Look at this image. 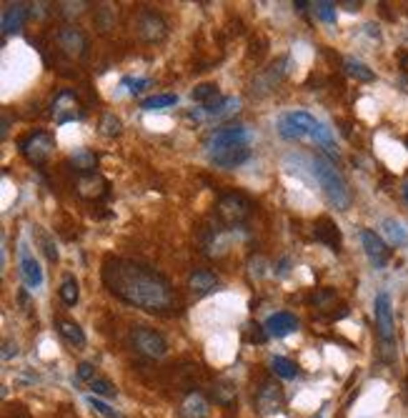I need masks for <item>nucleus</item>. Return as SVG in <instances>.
I'll return each mask as SVG.
<instances>
[{
    "instance_id": "393cba45",
    "label": "nucleus",
    "mask_w": 408,
    "mask_h": 418,
    "mask_svg": "<svg viewBox=\"0 0 408 418\" xmlns=\"http://www.w3.org/2000/svg\"><path fill=\"white\" fill-rule=\"evenodd\" d=\"M343 66H346V73H348L350 78H356V81H361V83H371L373 78H376L371 68L356 58H346L343 60Z\"/></svg>"
},
{
    "instance_id": "473e14b6",
    "label": "nucleus",
    "mask_w": 408,
    "mask_h": 418,
    "mask_svg": "<svg viewBox=\"0 0 408 418\" xmlns=\"http://www.w3.org/2000/svg\"><path fill=\"white\" fill-rule=\"evenodd\" d=\"M90 391H93L95 396H105V398L118 396V389L108 381V378H95V381H90Z\"/></svg>"
},
{
    "instance_id": "2f4dec72",
    "label": "nucleus",
    "mask_w": 408,
    "mask_h": 418,
    "mask_svg": "<svg viewBox=\"0 0 408 418\" xmlns=\"http://www.w3.org/2000/svg\"><path fill=\"white\" fill-rule=\"evenodd\" d=\"M175 103H178V96H173V93H163V96L146 98V101L140 103V108L143 110H161V108H168V105H175Z\"/></svg>"
},
{
    "instance_id": "a18cd8bd",
    "label": "nucleus",
    "mask_w": 408,
    "mask_h": 418,
    "mask_svg": "<svg viewBox=\"0 0 408 418\" xmlns=\"http://www.w3.org/2000/svg\"><path fill=\"white\" fill-rule=\"evenodd\" d=\"M118 418H120V416H118Z\"/></svg>"
},
{
    "instance_id": "dca6fc26",
    "label": "nucleus",
    "mask_w": 408,
    "mask_h": 418,
    "mask_svg": "<svg viewBox=\"0 0 408 418\" xmlns=\"http://www.w3.org/2000/svg\"><path fill=\"white\" fill-rule=\"evenodd\" d=\"M238 105H241V101H238V98H218L216 103L190 110L188 118H193V120H205V118H226V116H233L235 110H238Z\"/></svg>"
},
{
    "instance_id": "4be33fe9",
    "label": "nucleus",
    "mask_w": 408,
    "mask_h": 418,
    "mask_svg": "<svg viewBox=\"0 0 408 418\" xmlns=\"http://www.w3.org/2000/svg\"><path fill=\"white\" fill-rule=\"evenodd\" d=\"M208 416V404L201 393H188L181 404V418H205Z\"/></svg>"
},
{
    "instance_id": "bb28decb",
    "label": "nucleus",
    "mask_w": 408,
    "mask_h": 418,
    "mask_svg": "<svg viewBox=\"0 0 408 418\" xmlns=\"http://www.w3.org/2000/svg\"><path fill=\"white\" fill-rule=\"evenodd\" d=\"M270 371L281 376V378H296L298 376V366L291 358H283V356H273L270 358Z\"/></svg>"
},
{
    "instance_id": "cd10ccee",
    "label": "nucleus",
    "mask_w": 408,
    "mask_h": 418,
    "mask_svg": "<svg viewBox=\"0 0 408 418\" xmlns=\"http://www.w3.org/2000/svg\"><path fill=\"white\" fill-rule=\"evenodd\" d=\"M213 398L223 406H231L235 398V386L231 381H226V378L223 381H216V386H213Z\"/></svg>"
},
{
    "instance_id": "a19ab883",
    "label": "nucleus",
    "mask_w": 408,
    "mask_h": 418,
    "mask_svg": "<svg viewBox=\"0 0 408 418\" xmlns=\"http://www.w3.org/2000/svg\"><path fill=\"white\" fill-rule=\"evenodd\" d=\"M293 8H296V10H298V13H306L308 3H306V0H296V3H293Z\"/></svg>"
},
{
    "instance_id": "0eeeda50",
    "label": "nucleus",
    "mask_w": 408,
    "mask_h": 418,
    "mask_svg": "<svg viewBox=\"0 0 408 418\" xmlns=\"http://www.w3.org/2000/svg\"><path fill=\"white\" fill-rule=\"evenodd\" d=\"M253 213V203L243 193H226L218 200V215L228 226H241L243 220Z\"/></svg>"
},
{
    "instance_id": "e433bc0d",
    "label": "nucleus",
    "mask_w": 408,
    "mask_h": 418,
    "mask_svg": "<svg viewBox=\"0 0 408 418\" xmlns=\"http://www.w3.org/2000/svg\"><path fill=\"white\" fill-rule=\"evenodd\" d=\"M148 83H151L148 78H125L123 86H131V88H128V90H131V96H138V93L146 88Z\"/></svg>"
},
{
    "instance_id": "4468645a",
    "label": "nucleus",
    "mask_w": 408,
    "mask_h": 418,
    "mask_svg": "<svg viewBox=\"0 0 408 418\" xmlns=\"http://www.w3.org/2000/svg\"><path fill=\"white\" fill-rule=\"evenodd\" d=\"M18 253H21V276H23V280H25V286H28L30 291H36V288L43 286V268H40V263L36 261V256L30 253L28 243H25V241L21 243Z\"/></svg>"
},
{
    "instance_id": "58836bf2",
    "label": "nucleus",
    "mask_w": 408,
    "mask_h": 418,
    "mask_svg": "<svg viewBox=\"0 0 408 418\" xmlns=\"http://www.w3.org/2000/svg\"><path fill=\"white\" fill-rule=\"evenodd\" d=\"M78 378H81V381H95V368L90 366V363H81V366H78Z\"/></svg>"
},
{
    "instance_id": "79ce46f5",
    "label": "nucleus",
    "mask_w": 408,
    "mask_h": 418,
    "mask_svg": "<svg viewBox=\"0 0 408 418\" xmlns=\"http://www.w3.org/2000/svg\"><path fill=\"white\" fill-rule=\"evenodd\" d=\"M401 398H403V404L408 406V378L403 381V391H401Z\"/></svg>"
},
{
    "instance_id": "6ab92c4d",
    "label": "nucleus",
    "mask_w": 408,
    "mask_h": 418,
    "mask_svg": "<svg viewBox=\"0 0 408 418\" xmlns=\"http://www.w3.org/2000/svg\"><path fill=\"white\" fill-rule=\"evenodd\" d=\"M314 235H316V241L323 243V246H328L331 250H341V231H338V226H335L333 220L328 218V215H321V218L316 220V226H314Z\"/></svg>"
},
{
    "instance_id": "4c0bfd02",
    "label": "nucleus",
    "mask_w": 408,
    "mask_h": 418,
    "mask_svg": "<svg viewBox=\"0 0 408 418\" xmlns=\"http://www.w3.org/2000/svg\"><path fill=\"white\" fill-rule=\"evenodd\" d=\"M251 343H266V338H268V330H266V326H251Z\"/></svg>"
},
{
    "instance_id": "f03ea898",
    "label": "nucleus",
    "mask_w": 408,
    "mask_h": 418,
    "mask_svg": "<svg viewBox=\"0 0 408 418\" xmlns=\"http://www.w3.org/2000/svg\"><path fill=\"white\" fill-rule=\"evenodd\" d=\"M278 133H281L285 140H303V138L318 140L321 146H326L328 153L331 155L335 153L331 131H328L321 120H316L311 113H306V110H291V113H283V116L278 118Z\"/></svg>"
},
{
    "instance_id": "c85d7f7f",
    "label": "nucleus",
    "mask_w": 408,
    "mask_h": 418,
    "mask_svg": "<svg viewBox=\"0 0 408 418\" xmlns=\"http://www.w3.org/2000/svg\"><path fill=\"white\" fill-rule=\"evenodd\" d=\"M383 233L388 235V241L396 243V246H401V243L408 241V233H406V228L398 223V220L394 218H386L383 220Z\"/></svg>"
},
{
    "instance_id": "f8f14e48",
    "label": "nucleus",
    "mask_w": 408,
    "mask_h": 418,
    "mask_svg": "<svg viewBox=\"0 0 408 418\" xmlns=\"http://www.w3.org/2000/svg\"><path fill=\"white\" fill-rule=\"evenodd\" d=\"M208 158H211L213 166L218 168H238L241 163H246L251 158V143H243V146H226V148H216V151H208Z\"/></svg>"
},
{
    "instance_id": "2eb2a0df",
    "label": "nucleus",
    "mask_w": 408,
    "mask_h": 418,
    "mask_svg": "<svg viewBox=\"0 0 408 418\" xmlns=\"http://www.w3.org/2000/svg\"><path fill=\"white\" fill-rule=\"evenodd\" d=\"M361 243H364V250H366V256H368V261H371L376 268H383V265L388 263L391 248L383 243V238H381L379 233H373V231L366 228V231H361Z\"/></svg>"
},
{
    "instance_id": "6e6552de",
    "label": "nucleus",
    "mask_w": 408,
    "mask_h": 418,
    "mask_svg": "<svg viewBox=\"0 0 408 418\" xmlns=\"http://www.w3.org/2000/svg\"><path fill=\"white\" fill-rule=\"evenodd\" d=\"M285 406V396H283V389L278 386L276 381H263L258 393H255V408L261 416H276V413L283 411Z\"/></svg>"
},
{
    "instance_id": "39448f33",
    "label": "nucleus",
    "mask_w": 408,
    "mask_h": 418,
    "mask_svg": "<svg viewBox=\"0 0 408 418\" xmlns=\"http://www.w3.org/2000/svg\"><path fill=\"white\" fill-rule=\"evenodd\" d=\"M131 345L140 353V356H146V358H163L168 353L166 338H163L158 330L148 328V326H133Z\"/></svg>"
},
{
    "instance_id": "5701e85b",
    "label": "nucleus",
    "mask_w": 408,
    "mask_h": 418,
    "mask_svg": "<svg viewBox=\"0 0 408 418\" xmlns=\"http://www.w3.org/2000/svg\"><path fill=\"white\" fill-rule=\"evenodd\" d=\"M71 166H73L78 173H95V166H98V158L90 148H78L73 155H71Z\"/></svg>"
},
{
    "instance_id": "a878e982",
    "label": "nucleus",
    "mask_w": 408,
    "mask_h": 418,
    "mask_svg": "<svg viewBox=\"0 0 408 418\" xmlns=\"http://www.w3.org/2000/svg\"><path fill=\"white\" fill-rule=\"evenodd\" d=\"M58 330H60V336L66 338L68 343L86 345V333H83V328L78 326V323H73V321H58Z\"/></svg>"
},
{
    "instance_id": "20e7f679",
    "label": "nucleus",
    "mask_w": 408,
    "mask_h": 418,
    "mask_svg": "<svg viewBox=\"0 0 408 418\" xmlns=\"http://www.w3.org/2000/svg\"><path fill=\"white\" fill-rule=\"evenodd\" d=\"M376 330H379V341H381V358L383 361H394L396 358V323H394V306H391V296L386 291H381L376 296Z\"/></svg>"
},
{
    "instance_id": "aec40b11",
    "label": "nucleus",
    "mask_w": 408,
    "mask_h": 418,
    "mask_svg": "<svg viewBox=\"0 0 408 418\" xmlns=\"http://www.w3.org/2000/svg\"><path fill=\"white\" fill-rule=\"evenodd\" d=\"M218 288V276L216 273H211V271H193L188 276V291L196 298H203V296H208V293H213Z\"/></svg>"
},
{
    "instance_id": "b1692460",
    "label": "nucleus",
    "mask_w": 408,
    "mask_h": 418,
    "mask_svg": "<svg viewBox=\"0 0 408 418\" xmlns=\"http://www.w3.org/2000/svg\"><path fill=\"white\" fill-rule=\"evenodd\" d=\"M190 98H193L196 103L211 105V103H216V101H218V98H223V96H220V90H218V86H216V83H201V86H196V88H193Z\"/></svg>"
},
{
    "instance_id": "1a4fd4ad",
    "label": "nucleus",
    "mask_w": 408,
    "mask_h": 418,
    "mask_svg": "<svg viewBox=\"0 0 408 418\" xmlns=\"http://www.w3.org/2000/svg\"><path fill=\"white\" fill-rule=\"evenodd\" d=\"M51 116L58 125L73 123V120H78L83 116L81 101H78V96H75L73 90H60L58 96L53 98Z\"/></svg>"
},
{
    "instance_id": "ddd939ff",
    "label": "nucleus",
    "mask_w": 408,
    "mask_h": 418,
    "mask_svg": "<svg viewBox=\"0 0 408 418\" xmlns=\"http://www.w3.org/2000/svg\"><path fill=\"white\" fill-rule=\"evenodd\" d=\"M75 191L86 200H101V198H108L110 183L101 173H83L78 178V183H75Z\"/></svg>"
},
{
    "instance_id": "c756f323",
    "label": "nucleus",
    "mask_w": 408,
    "mask_h": 418,
    "mask_svg": "<svg viewBox=\"0 0 408 418\" xmlns=\"http://www.w3.org/2000/svg\"><path fill=\"white\" fill-rule=\"evenodd\" d=\"M60 298H63V303L66 306H75L78 303V296H81V291H78V280L73 278V276H66V280H63V286H60Z\"/></svg>"
},
{
    "instance_id": "a211bd4d",
    "label": "nucleus",
    "mask_w": 408,
    "mask_h": 418,
    "mask_svg": "<svg viewBox=\"0 0 408 418\" xmlns=\"http://www.w3.org/2000/svg\"><path fill=\"white\" fill-rule=\"evenodd\" d=\"M263 326L268 330V336L285 338V336H291L293 330H298V318L293 313H288V311H281V313H270Z\"/></svg>"
},
{
    "instance_id": "f257e3e1",
    "label": "nucleus",
    "mask_w": 408,
    "mask_h": 418,
    "mask_svg": "<svg viewBox=\"0 0 408 418\" xmlns=\"http://www.w3.org/2000/svg\"><path fill=\"white\" fill-rule=\"evenodd\" d=\"M103 286L118 301L155 315H173L181 306L170 280L155 268L131 258L108 256L103 261Z\"/></svg>"
},
{
    "instance_id": "c9c22d12",
    "label": "nucleus",
    "mask_w": 408,
    "mask_h": 418,
    "mask_svg": "<svg viewBox=\"0 0 408 418\" xmlns=\"http://www.w3.org/2000/svg\"><path fill=\"white\" fill-rule=\"evenodd\" d=\"M88 404H90V408H93L95 413H101V416H105V418H118V413L110 408L108 404H103L101 398H95V396H90L88 398Z\"/></svg>"
},
{
    "instance_id": "9b49d317",
    "label": "nucleus",
    "mask_w": 408,
    "mask_h": 418,
    "mask_svg": "<svg viewBox=\"0 0 408 418\" xmlns=\"http://www.w3.org/2000/svg\"><path fill=\"white\" fill-rule=\"evenodd\" d=\"M138 33L146 43H161L168 38V23L155 10H143L138 15Z\"/></svg>"
},
{
    "instance_id": "72a5a7b5",
    "label": "nucleus",
    "mask_w": 408,
    "mask_h": 418,
    "mask_svg": "<svg viewBox=\"0 0 408 418\" xmlns=\"http://www.w3.org/2000/svg\"><path fill=\"white\" fill-rule=\"evenodd\" d=\"M36 233H38V238H40V246H43V250H45V256H48V261L51 263H58V248H55V243H53V238L48 233H43L40 228L36 226Z\"/></svg>"
},
{
    "instance_id": "c03bdc74",
    "label": "nucleus",
    "mask_w": 408,
    "mask_h": 418,
    "mask_svg": "<svg viewBox=\"0 0 408 418\" xmlns=\"http://www.w3.org/2000/svg\"><path fill=\"white\" fill-rule=\"evenodd\" d=\"M318 418H323V416H318Z\"/></svg>"
},
{
    "instance_id": "7c9ffc66",
    "label": "nucleus",
    "mask_w": 408,
    "mask_h": 418,
    "mask_svg": "<svg viewBox=\"0 0 408 418\" xmlns=\"http://www.w3.org/2000/svg\"><path fill=\"white\" fill-rule=\"evenodd\" d=\"M101 133L105 138H118L120 133H123V123H120V118H116L113 113H105L101 118Z\"/></svg>"
},
{
    "instance_id": "ea45409f",
    "label": "nucleus",
    "mask_w": 408,
    "mask_h": 418,
    "mask_svg": "<svg viewBox=\"0 0 408 418\" xmlns=\"http://www.w3.org/2000/svg\"><path fill=\"white\" fill-rule=\"evenodd\" d=\"M343 8H346L348 13H356L358 8H361V3H358V0H356V3H350V0H346V3H343Z\"/></svg>"
},
{
    "instance_id": "423d86ee",
    "label": "nucleus",
    "mask_w": 408,
    "mask_h": 418,
    "mask_svg": "<svg viewBox=\"0 0 408 418\" xmlns=\"http://www.w3.org/2000/svg\"><path fill=\"white\" fill-rule=\"evenodd\" d=\"M55 151V138L48 131H36L21 140V153L30 166H43Z\"/></svg>"
},
{
    "instance_id": "7ed1b4c3",
    "label": "nucleus",
    "mask_w": 408,
    "mask_h": 418,
    "mask_svg": "<svg viewBox=\"0 0 408 418\" xmlns=\"http://www.w3.org/2000/svg\"><path fill=\"white\" fill-rule=\"evenodd\" d=\"M314 176L318 181V185L323 188V193H326V198L331 200V206H335L338 211H348L353 198H350L348 185H346V181H343V176L338 173V168H335L333 163L328 161V158H323V155H316Z\"/></svg>"
},
{
    "instance_id": "f3484780",
    "label": "nucleus",
    "mask_w": 408,
    "mask_h": 418,
    "mask_svg": "<svg viewBox=\"0 0 408 418\" xmlns=\"http://www.w3.org/2000/svg\"><path fill=\"white\" fill-rule=\"evenodd\" d=\"M55 40H58V48L66 55H71V58H75V55H83L86 53V36H83L81 30L73 28V25H66V28L58 30V36H55Z\"/></svg>"
},
{
    "instance_id": "f704fd0d",
    "label": "nucleus",
    "mask_w": 408,
    "mask_h": 418,
    "mask_svg": "<svg viewBox=\"0 0 408 418\" xmlns=\"http://www.w3.org/2000/svg\"><path fill=\"white\" fill-rule=\"evenodd\" d=\"M314 8H316V15H318L323 23H335V3L321 0V3H316Z\"/></svg>"
},
{
    "instance_id": "37998d69",
    "label": "nucleus",
    "mask_w": 408,
    "mask_h": 418,
    "mask_svg": "<svg viewBox=\"0 0 408 418\" xmlns=\"http://www.w3.org/2000/svg\"><path fill=\"white\" fill-rule=\"evenodd\" d=\"M403 193H406V200H408V185H406V188H403Z\"/></svg>"
},
{
    "instance_id": "412c9836",
    "label": "nucleus",
    "mask_w": 408,
    "mask_h": 418,
    "mask_svg": "<svg viewBox=\"0 0 408 418\" xmlns=\"http://www.w3.org/2000/svg\"><path fill=\"white\" fill-rule=\"evenodd\" d=\"M28 5L25 3H13V5L5 8V13H3V33L5 36H10V33H15V30L23 28V23H25V18H28Z\"/></svg>"
},
{
    "instance_id": "9d476101",
    "label": "nucleus",
    "mask_w": 408,
    "mask_h": 418,
    "mask_svg": "<svg viewBox=\"0 0 408 418\" xmlns=\"http://www.w3.org/2000/svg\"><path fill=\"white\" fill-rule=\"evenodd\" d=\"M251 143V133L246 131V125H223L218 131L211 133V138L205 140V151H216V148L226 146H243Z\"/></svg>"
}]
</instances>
